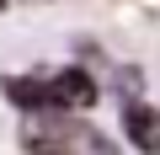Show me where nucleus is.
Returning <instances> with one entry per match:
<instances>
[{
    "label": "nucleus",
    "mask_w": 160,
    "mask_h": 155,
    "mask_svg": "<svg viewBox=\"0 0 160 155\" xmlns=\"http://www.w3.org/2000/svg\"><path fill=\"white\" fill-rule=\"evenodd\" d=\"M53 96H59V112H86V107H96V80L80 64H69L53 75Z\"/></svg>",
    "instance_id": "nucleus-2"
},
{
    "label": "nucleus",
    "mask_w": 160,
    "mask_h": 155,
    "mask_svg": "<svg viewBox=\"0 0 160 155\" xmlns=\"http://www.w3.org/2000/svg\"><path fill=\"white\" fill-rule=\"evenodd\" d=\"M123 134H128L133 150L160 155V107H149L139 96H123Z\"/></svg>",
    "instance_id": "nucleus-1"
},
{
    "label": "nucleus",
    "mask_w": 160,
    "mask_h": 155,
    "mask_svg": "<svg viewBox=\"0 0 160 155\" xmlns=\"http://www.w3.org/2000/svg\"><path fill=\"white\" fill-rule=\"evenodd\" d=\"M6 96L22 107V112H59V96H53V80H27V75H11L6 80Z\"/></svg>",
    "instance_id": "nucleus-3"
},
{
    "label": "nucleus",
    "mask_w": 160,
    "mask_h": 155,
    "mask_svg": "<svg viewBox=\"0 0 160 155\" xmlns=\"http://www.w3.org/2000/svg\"><path fill=\"white\" fill-rule=\"evenodd\" d=\"M22 144H27V155H64V134H59V128L27 123V128H22Z\"/></svg>",
    "instance_id": "nucleus-4"
}]
</instances>
